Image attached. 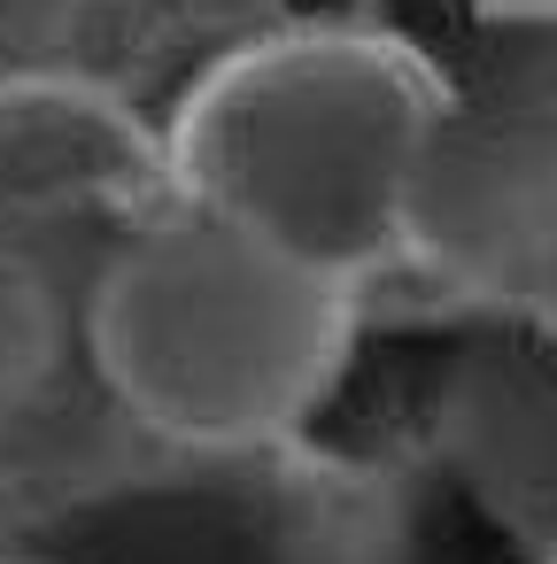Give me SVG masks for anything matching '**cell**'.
Segmentation results:
<instances>
[{"label":"cell","mask_w":557,"mask_h":564,"mask_svg":"<svg viewBox=\"0 0 557 564\" xmlns=\"http://www.w3.org/2000/svg\"><path fill=\"white\" fill-rule=\"evenodd\" d=\"M55 371V302L24 256L0 248V433Z\"/></svg>","instance_id":"8992f818"},{"label":"cell","mask_w":557,"mask_h":564,"mask_svg":"<svg viewBox=\"0 0 557 564\" xmlns=\"http://www.w3.org/2000/svg\"><path fill=\"white\" fill-rule=\"evenodd\" d=\"M518 317H534V325L549 333V348H557V263H549V271L534 279V294L518 302Z\"/></svg>","instance_id":"52a82bcc"},{"label":"cell","mask_w":557,"mask_h":564,"mask_svg":"<svg viewBox=\"0 0 557 564\" xmlns=\"http://www.w3.org/2000/svg\"><path fill=\"white\" fill-rule=\"evenodd\" d=\"M86 348L117 410L171 448L287 441L349 371L356 286L179 202L101 263Z\"/></svg>","instance_id":"7a4b0ae2"},{"label":"cell","mask_w":557,"mask_h":564,"mask_svg":"<svg viewBox=\"0 0 557 564\" xmlns=\"http://www.w3.org/2000/svg\"><path fill=\"white\" fill-rule=\"evenodd\" d=\"M387 479L287 441L179 448L0 510V564H403Z\"/></svg>","instance_id":"3957f363"},{"label":"cell","mask_w":557,"mask_h":564,"mask_svg":"<svg viewBox=\"0 0 557 564\" xmlns=\"http://www.w3.org/2000/svg\"><path fill=\"white\" fill-rule=\"evenodd\" d=\"M472 17H542V9H557V0H464Z\"/></svg>","instance_id":"ba28073f"},{"label":"cell","mask_w":557,"mask_h":564,"mask_svg":"<svg viewBox=\"0 0 557 564\" xmlns=\"http://www.w3.org/2000/svg\"><path fill=\"white\" fill-rule=\"evenodd\" d=\"M403 263L518 310L557 263V9L472 17L403 194Z\"/></svg>","instance_id":"277c9868"},{"label":"cell","mask_w":557,"mask_h":564,"mask_svg":"<svg viewBox=\"0 0 557 564\" xmlns=\"http://www.w3.org/2000/svg\"><path fill=\"white\" fill-rule=\"evenodd\" d=\"M441 63L372 24H279L225 47L163 124V186L294 263L364 286L403 263V194Z\"/></svg>","instance_id":"6da1fadb"},{"label":"cell","mask_w":557,"mask_h":564,"mask_svg":"<svg viewBox=\"0 0 557 564\" xmlns=\"http://www.w3.org/2000/svg\"><path fill=\"white\" fill-rule=\"evenodd\" d=\"M549 564H557V549H549Z\"/></svg>","instance_id":"9c48e42d"},{"label":"cell","mask_w":557,"mask_h":564,"mask_svg":"<svg viewBox=\"0 0 557 564\" xmlns=\"http://www.w3.org/2000/svg\"><path fill=\"white\" fill-rule=\"evenodd\" d=\"M163 194V132L86 70H0V217L140 209Z\"/></svg>","instance_id":"5b68a950"}]
</instances>
